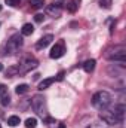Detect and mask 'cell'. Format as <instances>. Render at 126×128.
I'll return each mask as SVG.
<instances>
[{"mask_svg": "<svg viewBox=\"0 0 126 128\" xmlns=\"http://www.w3.org/2000/svg\"><path fill=\"white\" fill-rule=\"evenodd\" d=\"M0 103H1V106H7V104L10 103V97L7 96V94H3V96H1V101H0Z\"/></svg>", "mask_w": 126, "mask_h": 128, "instance_id": "obj_19", "label": "cell"}, {"mask_svg": "<svg viewBox=\"0 0 126 128\" xmlns=\"http://www.w3.org/2000/svg\"><path fill=\"white\" fill-rule=\"evenodd\" d=\"M31 106H33V109H34V112H36L40 118L48 119V106H46V98L43 96L37 94V96L33 97Z\"/></svg>", "mask_w": 126, "mask_h": 128, "instance_id": "obj_4", "label": "cell"}, {"mask_svg": "<svg viewBox=\"0 0 126 128\" xmlns=\"http://www.w3.org/2000/svg\"><path fill=\"white\" fill-rule=\"evenodd\" d=\"M60 128H65V125L64 124H60Z\"/></svg>", "mask_w": 126, "mask_h": 128, "instance_id": "obj_26", "label": "cell"}, {"mask_svg": "<svg viewBox=\"0 0 126 128\" xmlns=\"http://www.w3.org/2000/svg\"><path fill=\"white\" fill-rule=\"evenodd\" d=\"M99 119L107 124V125H111V127H116V125H120L123 122V119L113 110V109H104L99 112Z\"/></svg>", "mask_w": 126, "mask_h": 128, "instance_id": "obj_3", "label": "cell"}, {"mask_svg": "<svg viewBox=\"0 0 126 128\" xmlns=\"http://www.w3.org/2000/svg\"><path fill=\"white\" fill-rule=\"evenodd\" d=\"M30 91V86L27 85V84H21V85H18L16 88H15V92L18 94V96H22V94H27Z\"/></svg>", "mask_w": 126, "mask_h": 128, "instance_id": "obj_13", "label": "cell"}, {"mask_svg": "<svg viewBox=\"0 0 126 128\" xmlns=\"http://www.w3.org/2000/svg\"><path fill=\"white\" fill-rule=\"evenodd\" d=\"M98 3H99L101 8H104V9H110L111 4H113V0H98Z\"/></svg>", "mask_w": 126, "mask_h": 128, "instance_id": "obj_18", "label": "cell"}, {"mask_svg": "<svg viewBox=\"0 0 126 128\" xmlns=\"http://www.w3.org/2000/svg\"><path fill=\"white\" fill-rule=\"evenodd\" d=\"M46 14L51 15V16H54V18H58V16L61 15V4H60V3H52V4H49V6L46 8Z\"/></svg>", "mask_w": 126, "mask_h": 128, "instance_id": "obj_8", "label": "cell"}, {"mask_svg": "<svg viewBox=\"0 0 126 128\" xmlns=\"http://www.w3.org/2000/svg\"><path fill=\"white\" fill-rule=\"evenodd\" d=\"M0 10H1V4H0Z\"/></svg>", "mask_w": 126, "mask_h": 128, "instance_id": "obj_28", "label": "cell"}, {"mask_svg": "<svg viewBox=\"0 0 126 128\" xmlns=\"http://www.w3.org/2000/svg\"><path fill=\"white\" fill-rule=\"evenodd\" d=\"M111 103H113V97L107 91H98L92 96V106L98 110L108 109L111 106Z\"/></svg>", "mask_w": 126, "mask_h": 128, "instance_id": "obj_1", "label": "cell"}, {"mask_svg": "<svg viewBox=\"0 0 126 128\" xmlns=\"http://www.w3.org/2000/svg\"><path fill=\"white\" fill-rule=\"evenodd\" d=\"M39 66V61L36 60V58H33V57H27L25 60H22V63L18 66V73L19 74H24V73H27V72H30L33 68H36Z\"/></svg>", "mask_w": 126, "mask_h": 128, "instance_id": "obj_6", "label": "cell"}, {"mask_svg": "<svg viewBox=\"0 0 126 128\" xmlns=\"http://www.w3.org/2000/svg\"><path fill=\"white\" fill-rule=\"evenodd\" d=\"M64 54H65V45H64V42H58V43H55L54 45V48L51 49V54H49V57L52 58V60H58V58H61Z\"/></svg>", "mask_w": 126, "mask_h": 128, "instance_id": "obj_7", "label": "cell"}, {"mask_svg": "<svg viewBox=\"0 0 126 128\" xmlns=\"http://www.w3.org/2000/svg\"><path fill=\"white\" fill-rule=\"evenodd\" d=\"M13 74H18V67H9L7 68V76L12 78Z\"/></svg>", "mask_w": 126, "mask_h": 128, "instance_id": "obj_20", "label": "cell"}, {"mask_svg": "<svg viewBox=\"0 0 126 128\" xmlns=\"http://www.w3.org/2000/svg\"><path fill=\"white\" fill-rule=\"evenodd\" d=\"M0 128H1V127H0Z\"/></svg>", "mask_w": 126, "mask_h": 128, "instance_id": "obj_29", "label": "cell"}, {"mask_svg": "<svg viewBox=\"0 0 126 128\" xmlns=\"http://www.w3.org/2000/svg\"><path fill=\"white\" fill-rule=\"evenodd\" d=\"M88 128H102V125H99V124H91Z\"/></svg>", "mask_w": 126, "mask_h": 128, "instance_id": "obj_25", "label": "cell"}, {"mask_svg": "<svg viewBox=\"0 0 126 128\" xmlns=\"http://www.w3.org/2000/svg\"><path fill=\"white\" fill-rule=\"evenodd\" d=\"M21 46H22V36L13 34V36L6 42V51H4V54H6V55H12V54H15L16 51H19Z\"/></svg>", "mask_w": 126, "mask_h": 128, "instance_id": "obj_5", "label": "cell"}, {"mask_svg": "<svg viewBox=\"0 0 126 128\" xmlns=\"http://www.w3.org/2000/svg\"><path fill=\"white\" fill-rule=\"evenodd\" d=\"M25 127L27 128H36L37 127V119H36V118H28V119H25Z\"/></svg>", "mask_w": 126, "mask_h": 128, "instance_id": "obj_17", "label": "cell"}, {"mask_svg": "<svg viewBox=\"0 0 126 128\" xmlns=\"http://www.w3.org/2000/svg\"><path fill=\"white\" fill-rule=\"evenodd\" d=\"M21 124V119H19V116H10L9 119H7V125L9 127H16V125H19Z\"/></svg>", "mask_w": 126, "mask_h": 128, "instance_id": "obj_15", "label": "cell"}, {"mask_svg": "<svg viewBox=\"0 0 126 128\" xmlns=\"http://www.w3.org/2000/svg\"><path fill=\"white\" fill-rule=\"evenodd\" d=\"M43 18H45V16H43L42 14H37V15L34 16V20H36V22H42V21H43Z\"/></svg>", "mask_w": 126, "mask_h": 128, "instance_id": "obj_22", "label": "cell"}, {"mask_svg": "<svg viewBox=\"0 0 126 128\" xmlns=\"http://www.w3.org/2000/svg\"><path fill=\"white\" fill-rule=\"evenodd\" d=\"M64 79V72H60V73H58V76H57V79H55V80H63Z\"/></svg>", "mask_w": 126, "mask_h": 128, "instance_id": "obj_24", "label": "cell"}, {"mask_svg": "<svg viewBox=\"0 0 126 128\" xmlns=\"http://www.w3.org/2000/svg\"><path fill=\"white\" fill-rule=\"evenodd\" d=\"M19 2H21V0H6V4H7V6H12V8H16V6L19 4Z\"/></svg>", "mask_w": 126, "mask_h": 128, "instance_id": "obj_21", "label": "cell"}, {"mask_svg": "<svg viewBox=\"0 0 126 128\" xmlns=\"http://www.w3.org/2000/svg\"><path fill=\"white\" fill-rule=\"evenodd\" d=\"M52 40H54V36H52V34H45V36H43V37H40V39H39V42L36 43V49H39V51H40V49H45V48H46Z\"/></svg>", "mask_w": 126, "mask_h": 128, "instance_id": "obj_9", "label": "cell"}, {"mask_svg": "<svg viewBox=\"0 0 126 128\" xmlns=\"http://www.w3.org/2000/svg\"><path fill=\"white\" fill-rule=\"evenodd\" d=\"M80 2H82V0H70V2L67 3V9H68V12L74 14V12L79 9V6H80Z\"/></svg>", "mask_w": 126, "mask_h": 128, "instance_id": "obj_11", "label": "cell"}, {"mask_svg": "<svg viewBox=\"0 0 126 128\" xmlns=\"http://www.w3.org/2000/svg\"><path fill=\"white\" fill-rule=\"evenodd\" d=\"M3 94H6V86L3 84H0V96H3Z\"/></svg>", "mask_w": 126, "mask_h": 128, "instance_id": "obj_23", "label": "cell"}, {"mask_svg": "<svg viewBox=\"0 0 126 128\" xmlns=\"http://www.w3.org/2000/svg\"><path fill=\"white\" fill-rule=\"evenodd\" d=\"M28 3L34 9H40V8L45 6V0H28Z\"/></svg>", "mask_w": 126, "mask_h": 128, "instance_id": "obj_16", "label": "cell"}, {"mask_svg": "<svg viewBox=\"0 0 126 128\" xmlns=\"http://www.w3.org/2000/svg\"><path fill=\"white\" fill-rule=\"evenodd\" d=\"M55 82V78H48V79H43L40 84H39V91H45V90H48L52 84Z\"/></svg>", "mask_w": 126, "mask_h": 128, "instance_id": "obj_10", "label": "cell"}, {"mask_svg": "<svg viewBox=\"0 0 126 128\" xmlns=\"http://www.w3.org/2000/svg\"><path fill=\"white\" fill-rule=\"evenodd\" d=\"M105 58L110 60V61H114V63H119L123 66L126 61V48L123 45H117V46L108 49L107 54H105Z\"/></svg>", "mask_w": 126, "mask_h": 128, "instance_id": "obj_2", "label": "cell"}, {"mask_svg": "<svg viewBox=\"0 0 126 128\" xmlns=\"http://www.w3.org/2000/svg\"><path fill=\"white\" fill-rule=\"evenodd\" d=\"M34 32V26L33 24H24L22 28H21V34L22 36H31Z\"/></svg>", "mask_w": 126, "mask_h": 128, "instance_id": "obj_12", "label": "cell"}, {"mask_svg": "<svg viewBox=\"0 0 126 128\" xmlns=\"http://www.w3.org/2000/svg\"><path fill=\"white\" fill-rule=\"evenodd\" d=\"M95 64H96V61L95 60H88L86 63L83 64V70L86 72V73H92L95 68Z\"/></svg>", "mask_w": 126, "mask_h": 128, "instance_id": "obj_14", "label": "cell"}, {"mask_svg": "<svg viewBox=\"0 0 126 128\" xmlns=\"http://www.w3.org/2000/svg\"><path fill=\"white\" fill-rule=\"evenodd\" d=\"M1 70H3V66H1V64H0V72H1Z\"/></svg>", "mask_w": 126, "mask_h": 128, "instance_id": "obj_27", "label": "cell"}]
</instances>
